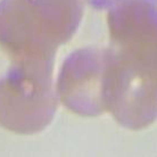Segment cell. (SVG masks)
<instances>
[{
	"instance_id": "6da1fadb",
	"label": "cell",
	"mask_w": 157,
	"mask_h": 157,
	"mask_svg": "<svg viewBox=\"0 0 157 157\" xmlns=\"http://www.w3.org/2000/svg\"><path fill=\"white\" fill-rule=\"evenodd\" d=\"M128 78H123V80H121V81H120V82H121V83H123V82H124V81H126V80H128ZM118 86H120V84H118ZM116 86H115V88H116ZM115 88H114V89H115ZM112 90H113V89H112ZM112 90H110V91H112ZM110 91H109V92H110ZM108 94H107V96H108ZM106 99H107V97H106Z\"/></svg>"
}]
</instances>
